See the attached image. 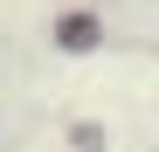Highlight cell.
Masks as SVG:
<instances>
[{"mask_svg":"<svg viewBox=\"0 0 159 152\" xmlns=\"http://www.w3.org/2000/svg\"><path fill=\"white\" fill-rule=\"evenodd\" d=\"M62 42H69V48H90L97 35H90V21H83V14H76V21H62Z\"/></svg>","mask_w":159,"mask_h":152,"instance_id":"1","label":"cell"}]
</instances>
